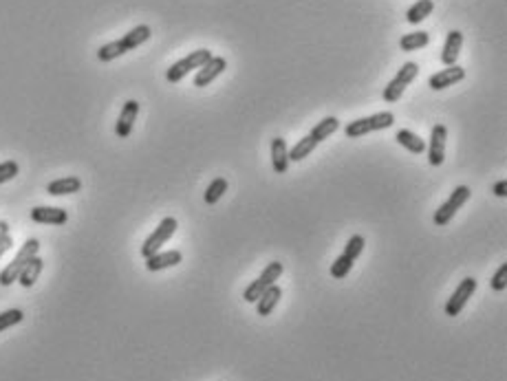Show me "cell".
<instances>
[{"instance_id": "obj_34", "label": "cell", "mask_w": 507, "mask_h": 381, "mask_svg": "<svg viewBox=\"0 0 507 381\" xmlns=\"http://www.w3.org/2000/svg\"><path fill=\"white\" fill-rule=\"evenodd\" d=\"M494 194H497V196H505V194H507V181H499V183L494 185Z\"/></svg>"}, {"instance_id": "obj_29", "label": "cell", "mask_w": 507, "mask_h": 381, "mask_svg": "<svg viewBox=\"0 0 507 381\" xmlns=\"http://www.w3.org/2000/svg\"><path fill=\"white\" fill-rule=\"evenodd\" d=\"M22 318H24V313H22L20 309H9V311H5V313H0V333L7 331V329H11V326L20 324Z\"/></svg>"}, {"instance_id": "obj_19", "label": "cell", "mask_w": 507, "mask_h": 381, "mask_svg": "<svg viewBox=\"0 0 507 381\" xmlns=\"http://www.w3.org/2000/svg\"><path fill=\"white\" fill-rule=\"evenodd\" d=\"M42 269H45V263H42V258H38L33 256L29 263L24 265V269L20 271V276H18V282L22 284L24 289H31L36 280L40 278V274H42Z\"/></svg>"}, {"instance_id": "obj_5", "label": "cell", "mask_w": 507, "mask_h": 381, "mask_svg": "<svg viewBox=\"0 0 507 381\" xmlns=\"http://www.w3.org/2000/svg\"><path fill=\"white\" fill-rule=\"evenodd\" d=\"M470 194H472V189H470L468 185H459V187L452 189L450 199L444 203L442 208H439V210L435 212V225H437V227L448 225V223L452 221V216H455V214L459 212V208H463L465 203L470 201Z\"/></svg>"}, {"instance_id": "obj_25", "label": "cell", "mask_w": 507, "mask_h": 381, "mask_svg": "<svg viewBox=\"0 0 507 381\" xmlns=\"http://www.w3.org/2000/svg\"><path fill=\"white\" fill-rule=\"evenodd\" d=\"M315 141L311 139V134H306V137H302L296 146L289 150V161H302L304 157H309L313 150H315Z\"/></svg>"}, {"instance_id": "obj_11", "label": "cell", "mask_w": 507, "mask_h": 381, "mask_svg": "<svg viewBox=\"0 0 507 381\" xmlns=\"http://www.w3.org/2000/svg\"><path fill=\"white\" fill-rule=\"evenodd\" d=\"M225 69H228V62H225V58L212 56V58L201 66V69H198V73L194 75V86H198V88L210 86L212 81H214Z\"/></svg>"}, {"instance_id": "obj_21", "label": "cell", "mask_w": 507, "mask_h": 381, "mask_svg": "<svg viewBox=\"0 0 507 381\" xmlns=\"http://www.w3.org/2000/svg\"><path fill=\"white\" fill-rule=\"evenodd\" d=\"M395 139H397L399 146H404L406 150L412 153V155H421V153H426V141L419 137V134L412 132V130H399V132L395 134Z\"/></svg>"}, {"instance_id": "obj_23", "label": "cell", "mask_w": 507, "mask_h": 381, "mask_svg": "<svg viewBox=\"0 0 507 381\" xmlns=\"http://www.w3.org/2000/svg\"><path fill=\"white\" fill-rule=\"evenodd\" d=\"M338 128H340V121H338L336 117H325L322 121H320V124L313 126V130H311L309 134H311V139H313L315 143H320V141L329 139L331 134L336 132Z\"/></svg>"}, {"instance_id": "obj_24", "label": "cell", "mask_w": 507, "mask_h": 381, "mask_svg": "<svg viewBox=\"0 0 507 381\" xmlns=\"http://www.w3.org/2000/svg\"><path fill=\"white\" fill-rule=\"evenodd\" d=\"M432 9H435V3H432V0H417V3L408 9L406 20H408L410 24H417V22H421V20L428 18L430 13H432Z\"/></svg>"}, {"instance_id": "obj_3", "label": "cell", "mask_w": 507, "mask_h": 381, "mask_svg": "<svg viewBox=\"0 0 507 381\" xmlns=\"http://www.w3.org/2000/svg\"><path fill=\"white\" fill-rule=\"evenodd\" d=\"M419 75V66L417 62H406L402 69H399V73L393 77V81L389 86L384 88V102H389V104H395L402 100V95L406 91L408 84H412V79H415Z\"/></svg>"}, {"instance_id": "obj_14", "label": "cell", "mask_w": 507, "mask_h": 381, "mask_svg": "<svg viewBox=\"0 0 507 381\" xmlns=\"http://www.w3.org/2000/svg\"><path fill=\"white\" fill-rule=\"evenodd\" d=\"M31 221L40 225H64L69 221V214L62 208H33Z\"/></svg>"}, {"instance_id": "obj_28", "label": "cell", "mask_w": 507, "mask_h": 381, "mask_svg": "<svg viewBox=\"0 0 507 381\" xmlns=\"http://www.w3.org/2000/svg\"><path fill=\"white\" fill-rule=\"evenodd\" d=\"M364 244H366V240H364V236H359V234H355V236H351L349 238V242H346V247H344V251H342V256H346V258H351V261L355 263L359 256H362V251H364Z\"/></svg>"}, {"instance_id": "obj_31", "label": "cell", "mask_w": 507, "mask_h": 381, "mask_svg": "<svg viewBox=\"0 0 507 381\" xmlns=\"http://www.w3.org/2000/svg\"><path fill=\"white\" fill-rule=\"evenodd\" d=\"M20 172V166L16 161H5V163H0V185L11 181L13 176H16Z\"/></svg>"}, {"instance_id": "obj_33", "label": "cell", "mask_w": 507, "mask_h": 381, "mask_svg": "<svg viewBox=\"0 0 507 381\" xmlns=\"http://www.w3.org/2000/svg\"><path fill=\"white\" fill-rule=\"evenodd\" d=\"M13 247V238L9 236V234H5V236H0V258H3L9 249Z\"/></svg>"}, {"instance_id": "obj_1", "label": "cell", "mask_w": 507, "mask_h": 381, "mask_svg": "<svg viewBox=\"0 0 507 381\" xmlns=\"http://www.w3.org/2000/svg\"><path fill=\"white\" fill-rule=\"evenodd\" d=\"M393 124H395V115L391 111H382V113H375L370 117H362V119L351 121V124H346L344 134L349 139H357V137H364V134H368V132L391 128Z\"/></svg>"}, {"instance_id": "obj_26", "label": "cell", "mask_w": 507, "mask_h": 381, "mask_svg": "<svg viewBox=\"0 0 507 381\" xmlns=\"http://www.w3.org/2000/svg\"><path fill=\"white\" fill-rule=\"evenodd\" d=\"M228 192V181L223 179V176H217L214 181H212L205 189V203L208 205H214V203H219L223 199V194Z\"/></svg>"}, {"instance_id": "obj_17", "label": "cell", "mask_w": 507, "mask_h": 381, "mask_svg": "<svg viewBox=\"0 0 507 381\" xmlns=\"http://www.w3.org/2000/svg\"><path fill=\"white\" fill-rule=\"evenodd\" d=\"M461 45H463V33L461 31H450L448 38H446V45H444V51H442V62L446 66H452L457 64V58H459V51H461Z\"/></svg>"}, {"instance_id": "obj_20", "label": "cell", "mask_w": 507, "mask_h": 381, "mask_svg": "<svg viewBox=\"0 0 507 381\" xmlns=\"http://www.w3.org/2000/svg\"><path fill=\"white\" fill-rule=\"evenodd\" d=\"M150 36H153V31H150V26H148V24H137L135 29H130V31L122 38V42H124L126 51H132V49L141 47L143 42H148Z\"/></svg>"}, {"instance_id": "obj_10", "label": "cell", "mask_w": 507, "mask_h": 381, "mask_svg": "<svg viewBox=\"0 0 507 381\" xmlns=\"http://www.w3.org/2000/svg\"><path fill=\"white\" fill-rule=\"evenodd\" d=\"M137 115H139V102L128 100L122 108V113H119V117H117V124H115V134L119 139L130 137L132 128H135Z\"/></svg>"}, {"instance_id": "obj_7", "label": "cell", "mask_w": 507, "mask_h": 381, "mask_svg": "<svg viewBox=\"0 0 507 381\" xmlns=\"http://www.w3.org/2000/svg\"><path fill=\"white\" fill-rule=\"evenodd\" d=\"M280 274H283V263H270V265L263 269V274L258 276V280H254L249 287L243 291V300L254 304L265 289H270L272 284H276V280L280 278Z\"/></svg>"}, {"instance_id": "obj_22", "label": "cell", "mask_w": 507, "mask_h": 381, "mask_svg": "<svg viewBox=\"0 0 507 381\" xmlns=\"http://www.w3.org/2000/svg\"><path fill=\"white\" fill-rule=\"evenodd\" d=\"M430 42V36L428 31H415V33H404L402 40H399V49L410 53V51H417V49H423L428 47Z\"/></svg>"}, {"instance_id": "obj_13", "label": "cell", "mask_w": 507, "mask_h": 381, "mask_svg": "<svg viewBox=\"0 0 507 381\" xmlns=\"http://www.w3.org/2000/svg\"><path fill=\"white\" fill-rule=\"evenodd\" d=\"M183 261L181 251L177 249H170V251H157L153 256L146 258V269L148 271H164L168 267H175Z\"/></svg>"}, {"instance_id": "obj_32", "label": "cell", "mask_w": 507, "mask_h": 381, "mask_svg": "<svg viewBox=\"0 0 507 381\" xmlns=\"http://www.w3.org/2000/svg\"><path fill=\"white\" fill-rule=\"evenodd\" d=\"M505 287H507V263L501 265L497 269L494 278H492V289H494V291H503Z\"/></svg>"}, {"instance_id": "obj_27", "label": "cell", "mask_w": 507, "mask_h": 381, "mask_svg": "<svg viewBox=\"0 0 507 381\" xmlns=\"http://www.w3.org/2000/svg\"><path fill=\"white\" fill-rule=\"evenodd\" d=\"M124 53H128V51H126V47H124V42H122V38H119V40H115V42L104 45V47L98 51V60H100V62H111V60H115V58H119V56H124Z\"/></svg>"}, {"instance_id": "obj_30", "label": "cell", "mask_w": 507, "mask_h": 381, "mask_svg": "<svg viewBox=\"0 0 507 381\" xmlns=\"http://www.w3.org/2000/svg\"><path fill=\"white\" fill-rule=\"evenodd\" d=\"M353 269V261H351V258H346V256H340L338 258V261L336 263H333L331 265V276L333 278H346V276H349V271Z\"/></svg>"}, {"instance_id": "obj_16", "label": "cell", "mask_w": 507, "mask_h": 381, "mask_svg": "<svg viewBox=\"0 0 507 381\" xmlns=\"http://www.w3.org/2000/svg\"><path fill=\"white\" fill-rule=\"evenodd\" d=\"M82 189V181L77 176H64V179H56L47 185V192L51 196H66V194H75Z\"/></svg>"}, {"instance_id": "obj_8", "label": "cell", "mask_w": 507, "mask_h": 381, "mask_svg": "<svg viewBox=\"0 0 507 381\" xmlns=\"http://www.w3.org/2000/svg\"><path fill=\"white\" fill-rule=\"evenodd\" d=\"M476 291V280L474 278H463L459 282V287L452 291V297L446 302V316L450 318H455L459 316V313L465 309V304H468V300L474 295Z\"/></svg>"}, {"instance_id": "obj_9", "label": "cell", "mask_w": 507, "mask_h": 381, "mask_svg": "<svg viewBox=\"0 0 507 381\" xmlns=\"http://www.w3.org/2000/svg\"><path fill=\"white\" fill-rule=\"evenodd\" d=\"M446 139H448V128L444 124H437L430 132V143H428V161L435 168L446 161Z\"/></svg>"}, {"instance_id": "obj_4", "label": "cell", "mask_w": 507, "mask_h": 381, "mask_svg": "<svg viewBox=\"0 0 507 381\" xmlns=\"http://www.w3.org/2000/svg\"><path fill=\"white\" fill-rule=\"evenodd\" d=\"M212 58V53L208 51V49H198V51H192L188 58H183V60H179V62H175L168 69V73H166V79L170 81V84H177V81H181L185 75H188L190 71H194V69H201V66L208 62Z\"/></svg>"}, {"instance_id": "obj_18", "label": "cell", "mask_w": 507, "mask_h": 381, "mask_svg": "<svg viewBox=\"0 0 507 381\" xmlns=\"http://www.w3.org/2000/svg\"><path fill=\"white\" fill-rule=\"evenodd\" d=\"M280 295H283V291H280L278 284H272L270 289H265L260 295H258V300L254 302L256 304V311H258V316H270V313L276 309V304L280 302Z\"/></svg>"}, {"instance_id": "obj_15", "label": "cell", "mask_w": 507, "mask_h": 381, "mask_svg": "<svg viewBox=\"0 0 507 381\" xmlns=\"http://www.w3.org/2000/svg\"><path fill=\"white\" fill-rule=\"evenodd\" d=\"M272 168L276 174H285L289 170V148L283 137L272 139Z\"/></svg>"}, {"instance_id": "obj_6", "label": "cell", "mask_w": 507, "mask_h": 381, "mask_svg": "<svg viewBox=\"0 0 507 381\" xmlns=\"http://www.w3.org/2000/svg\"><path fill=\"white\" fill-rule=\"evenodd\" d=\"M175 231H177V219L168 216V219H164L162 223H159L153 234L146 238V242L141 244V256L148 258V256H153L157 251H162V247L172 238Z\"/></svg>"}, {"instance_id": "obj_12", "label": "cell", "mask_w": 507, "mask_h": 381, "mask_svg": "<svg viewBox=\"0 0 507 381\" xmlns=\"http://www.w3.org/2000/svg\"><path fill=\"white\" fill-rule=\"evenodd\" d=\"M463 77H465V71L461 69L459 64H452V66H448V69L435 73V75L428 79V86H430L432 91H444V88L452 86V84H457V81H461Z\"/></svg>"}, {"instance_id": "obj_2", "label": "cell", "mask_w": 507, "mask_h": 381, "mask_svg": "<svg viewBox=\"0 0 507 381\" xmlns=\"http://www.w3.org/2000/svg\"><path fill=\"white\" fill-rule=\"evenodd\" d=\"M38 251H40L38 238H29V240H26L22 247H20V251L16 254V258H13V261L3 271H0V284H3V287H9V284L18 282L20 271L24 269V265L29 263L33 256H38Z\"/></svg>"}]
</instances>
